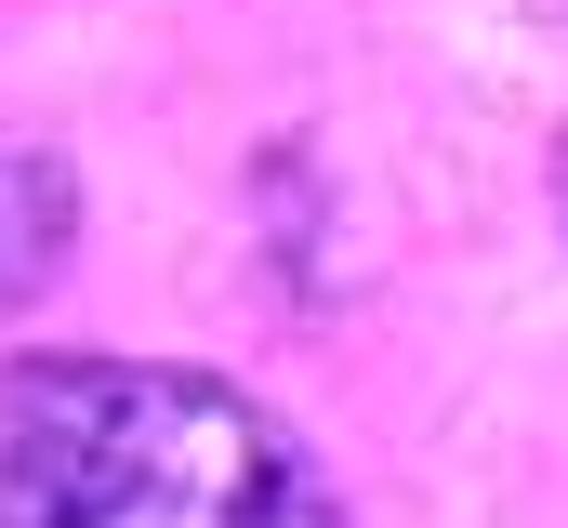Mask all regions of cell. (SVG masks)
Masks as SVG:
<instances>
[{
    "mask_svg": "<svg viewBox=\"0 0 568 528\" xmlns=\"http://www.w3.org/2000/svg\"><path fill=\"white\" fill-rule=\"evenodd\" d=\"M0 528H344L317 449L265 396L172 357H13Z\"/></svg>",
    "mask_w": 568,
    "mask_h": 528,
    "instance_id": "1",
    "label": "cell"
},
{
    "mask_svg": "<svg viewBox=\"0 0 568 528\" xmlns=\"http://www.w3.org/2000/svg\"><path fill=\"white\" fill-rule=\"evenodd\" d=\"M80 252V185L40 145H0V317H27Z\"/></svg>",
    "mask_w": 568,
    "mask_h": 528,
    "instance_id": "2",
    "label": "cell"
},
{
    "mask_svg": "<svg viewBox=\"0 0 568 528\" xmlns=\"http://www.w3.org/2000/svg\"><path fill=\"white\" fill-rule=\"evenodd\" d=\"M556 212H568V145H556Z\"/></svg>",
    "mask_w": 568,
    "mask_h": 528,
    "instance_id": "3",
    "label": "cell"
}]
</instances>
